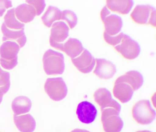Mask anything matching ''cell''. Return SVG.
<instances>
[{
    "label": "cell",
    "instance_id": "obj_28",
    "mask_svg": "<svg viewBox=\"0 0 156 132\" xmlns=\"http://www.w3.org/2000/svg\"><path fill=\"white\" fill-rule=\"evenodd\" d=\"M12 6V1L9 0H0V17L4 15L7 9Z\"/></svg>",
    "mask_w": 156,
    "mask_h": 132
},
{
    "label": "cell",
    "instance_id": "obj_11",
    "mask_svg": "<svg viewBox=\"0 0 156 132\" xmlns=\"http://www.w3.org/2000/svg\"><path fill=\"white\" fill-rule=\"evenodd\" d=\"M76 113L80 122L83 123L90 124L95 120L98 111L93 104L84 101L77 105Z\"/></svg>",
    "mask_w": 156,
    "mask_h": 132
},
{
    "label": "cell",
    "instance_id": "obj_23",
    "mask_svg": "<svg viewBox=\"0 0 156 132\" xmlns=\"http://www.w3.org/2000/svg\"><path fill=\"white\" fill-rule=\"evenodd\" d=\"M4 24L8 28L14 30L24 29V24L18 21L15 14V8L8 10L4 16Z\"/></svg>",
    "mask_w": 156,
    "mask_h": 132
},
{
    "label": "cell",
    "instance_id": "obj_25",
    "mask_svg": "<svg viewBox=\"0 0 156 132\" xmlns=\"http://www.w3.org/2000/svg\"><path fill=\"white\" fill-rule=\"evenodd\" d=\"M61 20L65 21L71 29H73L77 24L78 19L74 12L70 10H66L62 11Z\"/></svg>",
    "mask_w": 156,
    "mask_h": 132
},
{
    "label": "cell",
    "instance_id": "obj_7",
    "mask_svg": "<svg viewBox=\"0 0 156 132\" xmlns=\"http://www.w3.org/2000/svg\"><path fill=\"white\" fill-rule=\"evenodd\" d=\"M50 43L52 47L58 50L63 51L71 59L76 57L85 49L82 42L75 38H69L65 43L51 42Z\"/></svg>",
    "mask_w": 156,
    "mask_h": 132
},
{
    "label": "cell",
    "instance_id": "obj_31",
    "mask_svg": "<svg viewBox=\"0 0 156 132\" xmlns=\"http://www.w3.org/2000/svg\"><path fill=\"white\" fill-rule=\"evenodd\" d=\"M4 93L0 90V104L2 102V99H3V96L4 95Z\"/></svg>",
    "mask_w": 156,
    "mask_h": 132
},
{
    "label": "cell",
    "instance_id": "obj_8",
    "mask_svg": "<svg viewBox=\"0 0 156 132\" xmlns=\"http://www.w3.org/2000/svg\"><path fill=\"white\" fill-rule=\"evenodd\" d=\"M115 49L128 60L135 59L138 57L140 51L138 43L129 36L124 38L119 45L115 46Z\"/></svg>",
    "mask_w": 156,
    "mask_h": 132
},
{
    "label": "cell",
    "instance_id": "obj_19",
    "mask_svg": "<svg viewBox=\"0 0 156 132\" xmlns=\"http://www.w3.org/2000/svg\"><path fill=\"white\" fill-rule=\"evenodd\" d=\"M15 14L22 23H28L34 20L36 16V10L33 6L23 3L18 6L15 9Z\"/></svg>",
    "mask_w": 156,
    "mask_h": 132
},
{
    "label": "cell",
    "instance_id": "obj_9",
    "mask_svg": "<svg viewBox=\"0 0 156 132\" xmlns=\"http://www.w3.org/2000/svg\"><path fill=\"white\" fill-rule=\"evenodd\" d=\"M95 101L100 106L101 111L107 108H113L120 112L121 105L112 98L111 92L105 88L98 89L94 94Z\"/></svg>",
    "mask_w": 156,
    "mask_h": 132
},
{
    "label": "cell",
    "instance_id": "obj_20",
    "mask_svg": "<svg viewBox=\"0 0 156 132\" xmlns=\"http://www.w3.org/2000/svg\"><path fill=\"white\" fill-rule=\"evenodd\" d=\"M31 101L27 96H19L15 98L12 103V108L15 116L27 113L31 109Z\"/></svg>",
    "mask_w": 156,
    "mask_h": 132
},
{
    "label": "cell",
    "instance_id": "obj_32",
    "mask_svg": "<svg viewBox=\"0 0 156 132\" xmlns=\"http://www.w3.org/2000/svg\"><path fill=\"white\" fill-rule=\"evenodd\" d=\"M136 132H151V131L148 130H143V131H138Z\"/></svg>",
    "mask_w": 156,
    "mask_h": 132
},
{
    "label": "cell",
    "instance_id": "obj_12",
    "mask_svg": "<svg viewBox=\"0 0 156 132\" xmlns=\"http://www.w3.org/2000/svg\"><path fill=\"white\" fill-rule=\"evenodd\" d=\"M96 64L94 73L100 79H111L116 72L115 66L109 61L103 58H96Z\"/></svg>",
    "mask_w": 156,
    "mask_h": 132
},
{
    "label": "cell",
    "instance_id": "obj_6",
    "mask_svg": "<svg viewBox=\"0 0 156 132\" xmlns=\"http://www.w3.org/2000/svg\"><path fill=\"white\" fill-rule=\"evenodd\" d=\"M100 16L105 26V32L107 34L110 36H115L119 33L123 26V21L120 16L111 14L106 6L102 9Z\"/></svg>",
    "mask_w": 156,
    "mask_h": 132
},
{
    "label": "cell",
    "instance_id": "obj_18",
    "mask_svg": "<svg viewBox=\"0 0 156 132\" xmlns=\"http://www.w3.org/2000/svg\"><path fill=\"white\" fill-rule=\"evenodd\" d=\"M113 93L115 98L122 103H126L131 100L134 91L132 87L127 83L118 82L115 83Z\"/></svg>",
    "mask_w": 156,
    "mask_h": 132
},
{
    "label": "cell",
    "instance_id": "obj_1",
    "mask_svg": "<svg viewBox=\"0 0 156 132\" xmlns=\"http://www.w3.org/2000/svg\"><path fill=\"white\" fill-rule=\"evenodd\" d=\"M44 72L47 75H61L65 70V58L63 55L52 49H49L43 57Z\"/></svg>",
    "mask_w": 156,
    "mask_h": 132
},
{
    "label": "cell",
    "instance_id": "obj_22",
    "mask_svg": "<svg viewBox=\"0 0 156 132\" xmlns=\"http://www.w3.org/2000/svg\"><path fill=\"white\" fill-rule=\"evenodd\" d=\"M62 11L53 6H49L41 19L43 24L48 28L51 27L54 22L61 20Z\"/></svg>",
    "mask_w": 156,
    "mask_h": 132
},
{
    "label": "cell",
    "instance_id": "obj_29",
    "mask_svg": "<svg viewBox=\"0 0 156 132\" xmlns=\"http://www.w3.org/2000/svg\"><path fill=\"white\" fill-rule=\"evenodd\" d=\"M156 9L154 7L153 9H152V11H151V14L150 17L148 24L151 25L154 27H156Z\"/></svg>",
    "mask_w": 156,
    "mask_h": 132
},
{
    "label": "cell",
    "instance_id": "obj_26",
    "mask_svg": "<svg viewBox=\"0 0 156 132\" xmlns=\"http://www.w3.org/2000/svg\"><path fill=\"white\" fill-rule=\"evenodd\" d=\"M128 36V35L124 34L123 32H121L117 35L115 36L109 35L105 32H104V38L105 41L108 44L114 47L119 45L122 42V40L126 38Z\"/></svg>",
    "mask_w": 156,
    "mask_h": 132
},
{
    "label": "cell",
    "instance_id": "obj_17",
    "mask_svg": "<svg viewBox=\"0 0 156 132\" xmlns=\"http://www.w3.org/2000/svg\"><path fill=\"white\" fill-rule=\"evenodd\" d=\"M13 120L16 127L21 132H34L36 128V121L30 114L19 116L14 115Z\"/></svg>",
    "mask_w": 156,
    "mask_h": 132
},
{
    "label": "cell",
    "instance_id": "obj_21",
    "mask_svg": "<svg viewBox=\"0 0 156 132\" xmlns=\"http://www.w3.org/2000/svg\"><path fill=\"white\" fill-rule=\"evenodd\" d=\"M134 2L132 0L126 1H106V6L112 12L121 14H128L132 9Z\"/></svg>",
    "mask_w": 156,
    "mask_h": 132
},
{
    "label": "cell",
    "instance_id": "obj_10",
    "mask_svg": "<svg viewBox=\"0 0 156 132\" xmlns=\"http://www.w3.org/2000/svg\"><path fill=\"white\" fill-rule=\"evenodd\" d=\"M71 59L76 68L83 73L91 72L96 64V59L85 49L80 56Z\"/></svg>",
    "mask_w": 156,
    "mask_h": 132
},
{
    "label": "cell",
    "instance_id": "obj_24",
    "mask_svg": "<svg viewBox=\"0 0 156 132\" xmlns=\"http://www.w3.org/2000/svg\"><path fill=\"white\" fill-rule=\"evenodd\" d=\"M10 85V74L0 67V90L5 94L9 90Z\"/></svg>",
    "mask_w": 156,
    "mask_h": 132
},
{
    "label": "cell",
    "instance_id": "obj_14",
    "mask_svg": "<svg viewBox=\"0 0 156 132\" xmlns=\"http://www.w3.org/2000/svg\"><path fill=\"white\" fill-rule=\"evenodd\" d=\"M125 82L132 87L133 91L137 90L142 86L143 83L142 75L136 71H129L125 74L119 77L115 83Z\"/></svg>",
    "mask_w": 156,
    "mask_h": 132
},
{
    "label": "cell",
    "instance_id": "obj_3",
    "mask_svg": "<svg viewBox=\"0 0 156 132\" xmlns=\"http://www.w3.org/2000/svg\"><path fill=\"white\" fill-rule=\"evenodd\" d=\"M133 119L138 124L151 123L156 117V112L151 107L149 100H142L137 102L132 108Z\"/></svg>",
    "mask_w": 156,
    "mask_h": 132
},
{
    "label": "cell",
    "instance_id": "obj_13",
    "mask_svg": "<svg viewBox=\"0 0 156 132\" xmlns=\"http://www.w3.org/2000/svg\"><path fill=\"white\" fill-rule=\"evenodd\" d=\"M69 28L63 21L54 23L51 29L50 43H62L69 36Z\"/></svg>",
    "mask_w": 156,
    "mask_h": 132
},
{
    "label": "cell",
    "instance_id": "obj_15",
    "mask_svg": "<svg viewBox=\"0 0 156 132\" xmlns=\"http://www.w3.org/2000/svg\"><path fill=\"white\" fill-rule=\"evenodd\" d=\"M154 7L149 5H139L130 14L132 20L140 24H148L151 11Z\"/></svg>",
    "mask_w": 156,
    "mask_h": 132
},
{
    "label": "cell",
    "instance_id": "obj_30",
    "mask_svg": "<svg viewBox=\"0 0 156 132\" xmlns=\"http://www.w3.org/2000/svg\"><path fill=\"white\" fill-rule=\"evenodd\" d=\"M71 132H90L85 129H75L73 130Z\"/></svg>",
    "mask_w": 156,
    "mask_h": 132
},
{
    "label": "cell",
    "instance_id": "obj_2",
    "mask_svg": "<svg viewBox=\"0 0 156 132\" xmlns=\"http://www.w3.org/2000/svg\"><path fill=\"white\" fill-rule=\"evenodd\" d=\"M20 47L16 42L7 41L0 47V64L4 69L11 70L18 63V54Z\"/></svg>",
    "mask_w": 156,
    "mask_h": 132
},
{
    "label": "cell",
    "instance_id": "obj_4",
    "mask_svg": "<svg viewBox=\"0 0 156 132\" xmlns=\"http://www.w3.org/2000/svg\"><path fill=\"white\" fill-rule=\"evenodd\" d=\"M44 90L53 101H59L63 100L68 92L66 83L61 77L48 78L44 84Z\"/></svg>",
    "mask_w": 156,
    "mask_h": 132
},
{
    "label": "cell",
    "instance_id": "obj_5",
    "mask_svg": "<svg viewBox=\"0 0 156 132\" xmlns=\"http://www.w3.org/2000/svg\"><path fill=\"white\" fill-rule=\"evenodd\" d=\"M101 121L105 132H120L123 127V120L119 112L113 108L102 110Z\"/></svg>",
    "mask_w": 156,
    "mask_h": 132
},
{
    "label": "cell",
    "instance_id": "obj_16",
    "mask_svg": "<svg viewBox=\"0 0 156 132\" xmlns=\"http://www.w3.org/2000/svg\"><path fill=\"white\" fill-rule=\"evenodd\" d=\"M1 29L3 34V41L15 40L20 46V47H23L25 46L27 42V38L24 33V29L21 30L9 29L6 26L3 22Z\"/></svg>",
    "mask_w": 156,
    "mask_h": 132
},
{
    "label": "cell",
    "instance_id": "obj_27",
    "mask_svg": "<svg viewBox=\"0 0 156 132\" xmlns=\"http://www.w3.org/2000/svg\"><path fill=\"white\" fill-rule=\"evenodd\" d=\"M26 2L34 7L37 16H40L43 12L46 6L45 1L44 0H26Z\"/></svg>",
    "mask_w": 156,
    "mask_h": 132
}]
</instances>
